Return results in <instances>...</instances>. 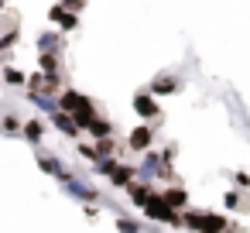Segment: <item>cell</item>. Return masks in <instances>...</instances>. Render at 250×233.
<instances>
[{
    "instance_id": "obj_4",
    "label": "cell",
    "mask_w": 250,
    "mask_h": 233,
    "mask_svg": "<svg viewBox=\"0 0 250 233\" xmlns=\"http://www.w3.org/2000/svg\"><path fill=\"white\" fill-rule=\"evenodd\" d=\"M38 168H42L45 175H55V178H59L62 185L76 178V175H72V171H69V168H65V165H62V161H59L55 154H48V151H38Z\"/></svg>"
},
{
    "instance_id": "obj_8",
    "label": "cell",
    "mask_w": 250,
    "mask_h": 233,
    "mask_svg": "<svg viewBox=\"0 0 250 233\" xmlns=\"http://www.w3.org/2000/svg\"><path fill=\"white\" fill-rule=\"evenodd\" d=\"M48 120H52V127H55L59 134H65V137L79 141V127L72 124V117H69L65 110H55V113H48Z\"/></svg>"
},
{
    "instance_id": "obj_16",
    "label": "cell",
    "mask_w": 250,
    "mask_h": 233,
    "mask_svg": "<svg viewBox=\"0 0 250 233\" xmlns=\"http://www.w3.org/2000/svg\"><path fill=\"white\" fill-rule=\"evenodd\" d=\"M38 52H62V31H42L38 35Z\"/></svg>"
},
{
    "instance_id": "obj_23",
    "label": "cell",
    "mask_w": 250,
    "mask_h": 233,
    "mask_svg": "<svg viewBox=\"0 0 250 233\" xmlns=\"http://www.w3.org/2000/svg\"><path fill=\"white\" fill-rule=\"evenodd\" d=\"M24 86H28V93H42V86H45V72H38V69L28 72V83H24Z\"/></svg>"
},
{
    "instance_id": "obj_22",
    "label": "cell",
    "mask_w": 250,
    "mask_h": 233,
    "mask_svg": "<svg viewBox=\"0 0 250 233\" xmlns=\"http://www.w3.org/2000/svg\"><path fill=\"white\" fill-rule=\"evenodd\" d=\"M117 165H120V158H117V154H110V158H100V161H93V171H96V175H106V178H110V171H113Z\"/></svg>"
},
{
    "instance_id": "obj_33",
    "label": "cell",
    "mask_w": 250,
    "mask_h": 233,
    "mask_svg": "<svg viewBox=\"0 0 250 233\" xmlns=\"http://www.w3.org/2000/svg\"><path fill=\"white\" fill-rule=\"evenodd\" d=\"M0 11H7V0H0Z\"/></svg>"
},
{
    "instance_id": "obj_11",
    "label": "cell",
    "mask_w": 250,
    "mask_h": 233,
    "mask_svg": "<svg viewBox=\"0 0 250 233\" xmlns=\"http://www.w3.org/2000/svg\"><path fill=\"white\" fill-rule=\"evenodd\" d=\"M134 178H137V165H124V161H120V165L110 171V185H117V189H127Z\"/></svg>"
},
{
    "instance_id": "obj_1",
    "label": "cell",
    "mask_w": 250,
    "mask_h": 233,
    "mask_svg": "<svg viewBox=\"0 0 250 233\" xmlns=\"http://www.w3.org/2000/svg\"><path fill=\"white\" fill-rule=\"evenodd\" d=\"M141 209L147 212V219H158V223H165V226H175V230H182V226H185V223H182V209H171L158 192H154Z\"/></svg>"
},
{
    "instance_id": "obj_10",
    "label": "cell",
    "mask_w": 250,
    "mask_h": 233,
    "mask_svg": "<svg viewBox=\"0 0 250 233\" xmlns=\"http://www.w3.org/2000/svg\"><path fill=\"white\" fill-rule=\"evenodd\" d=\"M69 117H72V124H76V127H79V134H86V127H89V124H93V120H96V117H100V110H96V103H93V100H89V103H86V106H79V110H72V113H69Z\"/></svg>"
},
{
    "instance_id": "obj_3",
    "label": "cell",
    "mask_w": 250,
    "mask_h": 233,
    "mask_svg": "<svg viewBox=\"0 0 250 233\" xmlns=\"http://www.w3.org/2000/svg\"><path fill=\"white\" fill-rule=\"evenodd\" d=\"M134 113H137V117H141L144 124H151V120L158 124V120H161V106H158V96H151L147 89H137V93H134Z\"/></svg>"
},
{
    "instance_id": "obj_7",
    "label": "cell",
    "mask_w": 250,
    "mask_h": 233,
    "mask_svg": "<svg viewBox=\"0 0 250 233\" xmlns=\"http://www.w3.org/2000/svg\"><path fill=\"white\" fill-rule=\"evenodd\" d=\"M158 168H161V154L147 148V151H144V161L137 165V178H141V182H154Z\"/></svg>"
},
{
    "instance_id": "obj_9",
    "label": "cell",
    "mask_w": 250,
    "mask_h": 233,
    "mask_svg": "<svg viewBox=\"0 0 250 233\" xmlns=\"http://www.w3.org/2000/svg\"><path fill=\"white\" fill-rule=\"evenodd\" d=\"M21 137H24L31 148H38V144L45 141V120H38V117H28V120H24V127H21Z\"/></svg>"
},
{
    "instance_id": "obj_12",
    "label": "cell",
    "mask_w": 250,
    "mask_h": 233,
    "mask_svg": "<svg viewBox=\"0 0 250 233\" xmlns=\"http://www.w3.org/2000/svg\"><path fill=\"white\" fill-rule=\"evenodd\" d=\"M127 195H130V202H134V206H144V202L154 195V189H151V182H141V178H134V182L127 185Z\"/></svg>"
},
{
    "instance_id": "obj_2",
    "label": "cell",
    "mask_w": 250,
    "mask_h": 233,
    "mask_svg": "<svg viewBox=\"0 0 250 233\" xmlns=\"http://www.w3.org/2000/svg\"><path fill=\"white\" fill-rule=\"evenodd\" d=\"M182 86H185L182 76H175V72H161V76H154L144 89H147L151 96H175V93H182Z\"/></svg>"
},
{
    "instance_id": "obj_14",
    "label": "cell",
    "mask_w": 250,
    "mask_h": 233,
    "mask_svg": "<svg viewBox=\"0 0 250 233\" xmlns=\"http://www.w3.org/2000/svg\"><path fill=\"white\" fill-rule=\"evenodd\" d=\"M158 195H161L171 209H185V206H188V192H185L182 185H168V189H165V192H158Z\"/></svg>"
},
{
    "instance_id": "obj_21",
    "label": "cell",
    "mask_w": 250,
    "mask_h": 233,
    "mask_svg": "<svg viewBox=\"0 0 250 233\" xmlns=\"http://www.w3.org/2000/svg\"><path fill=\"white\" fill-rule=\"evenodd\" d=\"M18 42H21V31H18V28H7L4 35H0V52L7 55L11 48H18Z\"/></svg>"
},
{
    "instance_id": "obj_5",
    "label": "cell",
    "mask_w": 250,
    "mask_h": 233,
    "mask_svg": "<svg viewBox=\"0 0 250 233\" xmlns=\"http://www.w3.org/2000/svg\"><path fill=\"white\" fill-rule=\"evenodd\" d=\"M55 103H59V110H65V113H72V110H79V106H86L89 103V96L86 93H79L76 86H65L59 96H55Z\"/></svg>"
},
{
    "instance_id": "obj_29",
    "label": "cell",
    "mask_w": 250,
    "mask_h": 233,
    "mask_svg": "<svg viewBox=\"0 0 250 233\" xmlns=\"http://www.w3.org/2000/svg\"><path fill=\"white\" fill-rule=\"evenodd\" d=\"M62 18H65V7H62V4H52V7H48V21H52V24H59Z\"/></svg>"
},
{
    "instance_id": "obj_25",
    "label": "cell",
    "mask_w": 250,
    "mask_h": 233,
    "mask_svg": "<svg viewBox=\"0 0 250 233\" xmlns=\"http://www.w3.org/2000/svg\"><path fill=\"white\" fill-rule=\"evenodd\" d=\"M76 28H79V14H69V11H65V18L59 21V31L69 35V31H76Z\"/></svg>"
},
{
    "instance_id": "obj_20",
    "label": "cell",
    "mask_w": 250,
    "mask_h": 233,
    "mask_svg": "<svg viewBox=\"0 0 250 233\" xmlns=\"http://www.w3.org/2000/svg\"><path fill=\"white\" fill-rule=\"evenodd\" d=\"M0 79H4V86H24L28 83V72L14 69V65H4V69H0Z\"/></svg>"
},
{
    "instance_id": "obj_17",
    "label": "cell",
    "mask_w": 250,
    "mask_h": 233,
    "mask_svg": "<svg viewBox=\"0 0 250 233\" xmlns=\"http://www.w3.org/2000/svg\"><path fill=\"white\" fill-rule=\"evenodd\" d=\"M86 134H89L93 141H96V137H113V120H106V117L100 113V117H96V120L86 127Z\"/></svg>"
},
{
    "instance_id": "obj_15",
    "label": "cell",
    "mask_w": 250,
    "mask_h": 233,
    "mask_svg": "<svg viewBox=\"0 0 250 233\" xmlns=\"http://www.w3.org/2000/svg\"><path fill=\"white\" fill-rule=\"evenodd\" d=\"M38 72H45V76L62 72V55L59 52H38Z\"/></svg>"
},
{
    "instance_id": "obj_26",
    "label": "cell",
    "mask_w": 250,
    "mask_h": 233,
    "mask_svg": "<svg viewBox=\"0 0 250 233\" xmlns=\"http://www.w3.org/2000/svg\"><path fill=\"white\" fill-rule=\"evenodd\" d=\"M76 151H79V158H86V161H100L96 148H93V144H86V141H79V144H76Z\"/></svg>"
},
{
    "instance_id": "obj_31",
    "label": "cell",
    "mask_w": 250,
    "mask_h": 233,
    "mask_svg": "<svg viewBox=\"0 0 250 233\" xmlns=\"http://www.w3.org/2000/svg\"><path fill=\"white\" fill-rule=\"evenodd\" d=\"M233 182H236V185H243V189H247V185H250V175H247V171H236V175H233Z\"/></svg>"
},
{
    "instance_id": "obj_24",
    "label": "cell",
    "mask_w": 250,
    "mask_h": 233,
    "mask_svg": "<svg viewBox=\"0 0 250 233\" xmlns=\"http://www.w3.org/2000/svg\"><path fill=\"white\" fill-rule=\"evenodd\" d=\"M117 230L120 233H141V223L130 219V216H117Z\"/></svg>"
},
{
    "instance_id": "obj_28",
    "label": "cell",
    "mask_w": 250,
    "mask_h": 233,
    "mask_svg": "<svg viewBox=\"0 0 250 233\" xmlns=\"http://www.w3.org/2000/svg\"><path fill=\"white\" fill-rule=\"evenodd\" d=\"M223 206H226V209H240V206H243L240 192H226V195H223Z\"/></svg>"
},
{
    "instance_id": "obj_32",
    "label": "cell",
    "mask_w": 250,
    "mask_h": 233,
    "mask_svg": "<svg viewBox=\"0 0 250 233\" xmlns=\"http://www.w3.org/2000/svg\"><path fill=\"white\" fill-rule=\"evenodd\" d=\"M4 65H7V55H4V52H0V69H4Z\"/></svg>"
},
{
    "instance_id": "obj_18",
    "label": "cell",
    "mask_w": 250,
    "mask_h": 233,
    "mask_svg": "<svg viewBox=\"0 0 250 233\" xmlns=\"http://www.w3.org/2000/svg\"><path fill=\"white\" fill-rule=\"evenodd\" d=\"M21 127H24V120H21L18 113H4V117H0V134H7V137H21Z\"/></svg>"
},
{
    "instance_id": "obj_19",
    "label": "cell",
    "mask_w": 250,
    "mask_h": 233,
    "mask_svg": "<svg viewBox=\"0 0 250 233\" xmlns=\"http://www.w3.org/2000/svg\"><path fill=\"white\" fill-rule=\"evenodd\" d=\"M93 148H96V154H100V158H110V154H117V158H120V154H124V148H120L113 137H96V141H93Z\"/></svg>"
},
{
    "instance_id": "obj_13",
    "label": "cell",
    "mask_w": 250,
    "mask_h": 233,
    "mask_svg": "<svg viewBox=\"0 0 250 233\" xmlns=\"http://www.w3.org/2000/svg\"><path fill=\"white\" fill-rule=\"evenodd\" d=\"M65 192H69V195H76L79 202H96V199H100V192H96V189H89V185H83L79 178L65 182Z\"/></svg>"
},
{
    "instance_id": "obj_27",
    "label": "cell",
    "mask_w": 250,
    "mask_h": 233,
    "mask_svg": "<svg viewBox=\"0 0 250 233\" xmlns=\"http://www.w3.org/2000/svg\"><path fill=\"white\" fill-rule=\"evenodd\" d=\"M59 4L69 11V14H83V7H86V0H59Z\"/></svg>"
},
{
    "instance_id": "obj_30",
    "label": "cell",
    "mask_w": 250,
    "mask_h": 233,
    "mask_svg": "<svg viewBox=\"0 0 250 233\" xmlns=\"http://www.w3.org/2000/svg\"><path fill=\"white\" fill-rule=\"evenodd\" d=\"M175 154H178V148H175V144H168V148L161 151V161H165V165H171V161H175Z\"/></svg>"
},
{
    "instance_id": "obj_6",
    "label": "cell",
    "mask_w": 250,
    "mask_h": 233,
    "mask_svg": "<svg viewBox=\"0 0 250 233\" xmlns=\"http://www.w3.org/2000/svg\"><path fill=\"white\" fill-rule=\"evenodd\" d=\"M151 144H154V127L151 124H141V127H134L127 134V148L130 151H147Z\"/></svg>"
}]
</instances>
